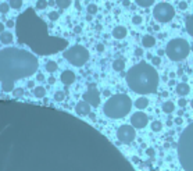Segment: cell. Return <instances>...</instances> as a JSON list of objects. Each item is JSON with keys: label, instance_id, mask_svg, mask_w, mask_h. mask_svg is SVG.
Segmentation results:
<instances>
[{"label": "cell", "instance_id": "obj_1", "mask_svg": "<svg viewBox=\"0 0 193 171\" xmlns=\"http://www.w3.org/2000/svg\"><path fill=\"white\" fill-rule=\"evenodd\" d=\"M38 58L26 50L7 48L0 50V81H11L31 76L38 71Z\"/></svg>", "mask_w": 193, "mask_h": 171}, {"label": "cell", "instance_id": "obj_2", "mask_svg": "<svg viewBox=\"0 0 193 171\" xmlns=\"http://www.w3.org/2000/svg\"><path fill=\"white\" fill-rule=\"evenodd\" d=\"M158 74L153 66L145 61L138 63L128 71L126 82L133 92L138 93H153L158 86Z\"/></svg>", "mask_w": 193, "mask_h": 171}, {"label": "cell", "instance_id": "obj_3", "mask_svg": "<svg viewBox=\"0 0 193 171\" xmlns=\"http://www.w3.org/2000/svg\"><path fill=\"white\" fill-rule=\"evenodd\" d=\"M178 157L185 171H193V123L183 129L178 142Z\"/></svg>", "mask_w": 193, "mask_h": 171}, {"label": "cell", "instance_id": "obj_4", "mask_svg": "<svg viewBox=\"0 0 193 171\" xmlns=\"http://www.w3.org/2000/svg\"><path fill=\"white\" fill-rule=\"evenodd\" d=\"M131 107H132L131 98L124 93H118V95H113L104 103L103 111L110 118H122L131 111Z\"/></svg>", "mask_w": 193, "mask_h": 171}, {"label": "cell", "instance_id": "obj_5", "mask_svg": "<svg viewBox=\"0 0 193 171\" xmlns=\"http://www.w3.org/2000/svg\"><path fill=\"white\" fill-rule=\"evenodd\" d=\"M189 51H190L189 43L185 39H181V38L170 40L167 45V49H165L167 56L174 61H181L185 57H188Z\"/></svg>", "mask_w": 193, "mask_h": 171}, {"label": "cell", "instance_id": "obj_6", "mask_svg": "<svg viewBox=\"0 0 193 171\" xmlns=\"http://www.w3.org/2000/svg\"><path fill=\"white\" fill-rule=\"evenodd\" d=\"M63 57L67 60L70 64L75 67H82L88 60H89V50L83 46H72V48L67 49L63 53Z\"/></svg>", "mask_w": 193, "mask_h": 171}, {"label": "cell", "instance_id": "obj_7", "mask_svg": "<svg viewBox=\"0 0 193 171\" xmlns=\"http://www.w3.org/2000/svg\"><path fill=\"white\" fill-rule=\"evenodd\" d=\"M175 10L170 3H158L153 8V15L158 22H168L174 18Z\"/></svg>", "mask_w": 193, "mask_h": 171}, {"label": "cell", "instance_id": "obj_8", "mask_svg": "<svg viewBox=\"0 0 193 171\" xmlns=\"http://www.w3.org/2000/svg\"><path fill=\"white\" fill-rule=\"evenodd\" d=\"M117 136H118V139H120V142L131 143L133 139H135V136H136L135 128H133L132 125H122V127L118 128Z\"/></svg>", "mask_w": 193, "mask_h": 171}, {"label": "cell", "instance_id": "obj_9", "mask_svg": "<svg viewBox=\"0 0 193 171\" xmlns=\"http://www.w3.org/2000/svg\"><path fill=\"white\" fill-rule=\"evenodd\" d=\"M83 102H86L89 106L93 107H97L99 103H100V95H99V91L96 89H89L83 93Z\"/></svg>", "mask_w": 193, "mask_h": 171}, {"label": "cell", "instance_id": "obj_10", "mask_svg": "<svg viewBox=\"0 0 193 171\" xmlns=\"http://www.w3.org/2000/svg\"><path fill=\"white\" fill-rule=\"evenodd\" d=\"M147 123H149V117L142 111H138L131 117V124H132L133 128H145Z\"/></svg>", "mask_w": 193, "mask_h": 171}, {"label": "cell", "instance_id": "obj_11", "mask_svg": "<svg viewBox=\"0 0 193 171\" xmlns=\"http://www.w3.org/2000/svg\"><path fill=\"white\" fill-rule=\"evenodd\" d=\"M60 79H61V82H63L64 85H71V84H74V81H75V74L72 73V71H70V70L63 71V73H61Z\"/></svg>", "mask_w": 193, "mask_h": 171}, {"label": "cell", "instance_id": "obj_12", "mask_svg": "<svg viewBox=\"0 0 193 171\" xmlns=\"http://www.w3.org/2000/svg\"><path fill=\"white\" fill-rule=\"evenodd\" d=\"M75 111L79 114V116H86V114H89L90 113V106L86 102H79L78 104H76L75 107Z\"/></svg>", "mask_w": 193, "mask_h": 171}, {"label": "cell", "instance_id": "obj_13", "mask_svg": "<svg viewBox=\"0 0 193 171\" xmlns=\"http://www.w3.org/2000/svg\"><path fill=\"white\" fill-rule=\"evenodd\" d=\"M126 33H128V31H126L125 26H115L114 29H113V36L115 38V39H124V38L126 36Z\"/></svg>", "mask_w": 193, "mask_h": 171}, {"label": "cell", "instance_id": "obj_14", "mask_svg": "<svg viewBox=\"0 0 193 171\" xmlns=\"http://www.w3.org/2000/svg\"><path fill=\"white\" fill-rule=\"evenodd\" d=\"M135 106L138 107V109H146L147 106H149V99L145 98V96H140V98H138L135 100Z\"/></svg>", "mask_w": 193, "mask_h": 171}, {"label": "cell", "instance_id": "obj_15", "mask_svg": "<svg viewBox=\"0 0 193 171\" xmlns=\"http://www.w3.org/2000/svg\"><path fill=\"white\" fill-rule=\"evenodd\" d=\"M0 42L4 45H10L13 42V35L8 31H4L3 33H0Z\"/></svg>", "mask_w": 193, "mask_h": 171}, {"label": "cell", "instance_id": "obj_16", "mask_svg": "<svg viewBox=\"0 0 193 171\" xmlns=\"http://www.w3.org/2000/svg\"><path fill=\"white\" fill-rule=\"evenodd\" d=\"M189 85L188 84H178L176 85V93H178L179 96H185L189 93Z\"/></svg>", "mask_w": 193, "mask_h": 171}, {"label": "cell", "instance_id": "obj_17", "mask_svg": "<svg viewBox=\"0 0 193 171\" xmlns=\"http://www.w3.org/2000/svg\"><path fill=\"white\" fill-rule=\"evenodd\" d=\"M154 43H156L154 36H151V35H145V36H143L142 45L145 46V48H151V46H154Z\"/></svg>", "mask_w": 193, "mask_h": 171}, {"label": "cell", "instance_id": "obj_18", "mask_svg": "<svg viewBox=\"0 0 193 171\" xmlns=\"http://www.w3.org/2000/svg\"><path fill=\"white\" fill-rule=\"evenodd\" d=\"M113 68H114L115 71H122V70L125 68V60H124V58H117V60H114Z\"/></svg>", "mask_w": 193, "mask_h": 171}, {"label": "cell", "instance_id": "obj_19", "mask_svg": "<svg viewBox=\"0 0 193 171\" xmlns=\"http://www.w3.org/2000/svg\"><path fill=\"white\" fill-rule=\"evenodd\" d=\"M32 93H33L35 98L42 99V98H45V95H46V91H45V88L43 86H35L33 88V91H32Z\"/></svg>", "mask_w": 193, "mask_h": 171}, {"label": "cell", "instance_id": "obj_20", "mask_svg": "<svg viewBox=\"0 0 193 171\" xmlns=\"http://www.w3.org/2000/svg\"><path fill=\"white\" fill-rule=\"evenodd\" d=\"M2 91L13 92L14 91V82H11V81H4V82H2Z\"/></svg>", "mask_w": 193, "mask_h": 171}, {"label": "cell", "instance_id": "obj_21", "mask_svg": "<svg viewBox=\"0 0 193 171\" xmlns=\"http://www.w3.org/2000/svg\"><path fill=\"white\" fill-rule=\"evenodd\" d=\"M186 31L189 32V35L193 36V14L186 18Z\"/></svg>", "mask_w": 193, "mask_h": 171}, {"label": "cell", "instance_id": "obj_22", "mask_svg": "<svg viewBox=\"0 0 193 171\" xmlns=\"http://www.w3.org/2000/svg\"><path fill=\"white\" fill-rule=\"evenodd\" d=\"M174 109H175V106H174L172 102H165L164 104H163V111H164V113H172Z\"/></svg>", "mask_w": 193, "mask_h": 171}, {"label": "cell", "instance_id": "obj_23", "mask_svg": "<svg viewBox=\"0 0 193 171\" xmlns=\"http://www.w3.org/2000/svg\"><path fill=\"white\" fill-rule=\"evenodd\" d=\"M58 66L56 61H47L46 63V71H49V73H54V71H57Z\"/></svg>", "mask_w": 193, "mask_h": 171}, {"label": "cell", "instance_id": "obj_24", "mask_svg": "<svg viewBox=\"0 0 193 171\" xmlns=\"http://www.w3.org/2000/svg\"><path fill=\"white\" fill-rule=\"evenodd\" d=\"M136 3H138V6H140V7H150V6L154 4V0H138Z\"/></svg>", "mask_w": 193, "mask_h": 171}, {"label": "cell", "instance_id": "obj_25", "mask_svg": "<svg viewBox=\"0 0 193 171\" xmlns=\"http://www.w3.org/2000/svg\"><path fill=\"white\" fill-rule=\"evenodd\" d=\"M56 4H57L60 8H67L71 6V2H70V0H58V2H56Z\"/></svg>", "mask_w": 193, "mask_h": 171}, {"label": "cell", "instance_id": "obj_26", "mask_svg": "<svg viewBox=\"0 0 193 171\" xmlns=\"http://www.w3.org/2000/svg\"><path fill=\"white\" fill-rule=\"evenodd\" d=\"M47 6H49V3L45 2V0H39V2H36V8H38V10H45Z\"/></svg>", "mask_w": 193, "mask_h": 171}, {"label": "cell", "instance_id": "obj_27", "mask_svg": "<svg viewBox=\"0 0 193 171\" xmlns=\"http://www.w3.org/2000/svg\"><path fill=\"white\" fill-rule=\"evenodd\" d=\"M65 98V93L63 91H58L56 92V95H54V99H56V102H63Z\"/></svg>", "mask_w": 193, "mask_h": 171}, {"label": "cell", "instance_id": "obj_28", "mask_svg": "<svg viewBox=\"0 0 193 171\" xmlns=\"http://www.w3.org/2000/svg\"><path fill=\"white\" fill-rule=\"evenodd\" d=\"M161 128H163V124H161L160 121H154V123L151 124V129H153L154 132L161 131Z\"/></svg>", "mask_w": 193, "mask_h": 171}, {"label": "cell", "instance_id": "obj_29", "mask_svg": "<svg viewBox=\"0 0 193 171\" xmlns=\"http://www.w3.org/2000/svg\"><path fill=\"white\" fill-rule=\"evenodd\" d=\"M8 6H10L11 8H20L22 6V2L21 0H13V2L8 3Z\"/></svg>", "mask_w": 193, "mask_h": 171}, {"label": "cell", "instance_id": "obj_30", "mask_svg": "<svg viewBox=\"0 0 193 171\" xmlns=\"http://www.w3.org/2000/svg\"><path fill=\"white\" fill-rule=\"evenodd\" d=\"M88 13H89V15L96 14V13H97V6H96V4H95V3L89 4V6H88Z\"/></svg>", "mask_w": 193, "mask_h": 171}, {"label": "cell", "instance_id": "obj_31", "mask_svg": "<svg viewBox=\"0 0 193 171\" xmlns=\"http://www.w3.org/2000/svg\"><path fill=\"white\" fill-rule=\"evenodd\" d=\"M13 95H14V98H21L22 95H24V91H22V88H14V91H13Z\"/></svg>", "mask_w": 193, "mask_h": 171}, {"label": "cell", "instance_id": "obj_32", "mask_svg": "<svg viewBox=\"0 0 193 171\" xmlns=\"http://www.w3.org/2000/svg\"><path fill=\"white\" fill-rule=\"evenodd\" d=\"M8 10H10V6H8V3H0V13L6 14V13H8Z\"/></svg>", "mask_w": 193, "mask_h": 171}, {"label": "cell", "instance_id": "obj_33", "mask_svg": "<svg viewBox=\"0 0 193 171\" xmlns=\"http://www.w3.org/2000/svg\"><path fill=\"white\" fill-rule=\"evenodd\" d=\"M58 17H60V13H57V11H51V13H49V18H50L51 21H56Z\"/></svg>", "mask_w": 193, "mask_h": 171}, {"label": "cell", "instance_id": "obj_34", "mask_svg": "<svg viewBox=\"0 0 193 171\" xmlns=\"http://www.w3.org/2000/svg\"><path fill=\"white\" fill-rule=\"evenodd\" d=\"M142 15H133L132 18V22L133 24H136V25H139V24H142Z\"/></svg>", "mask_w": 193, "mask_h": 171}, {"label": "cell", "instance_id": "obj_35", "mask_svg": "<svg viewBox=\"0 0 193 171\" xmlns=\"http://www.w3.org/2000/svg\"><path fill=\"white\" fill-rule=\"evenodd\" d=\"M151 61H153L154 66H158V64L161 63V60H160V57H158V56H156V57H151Z\"/></svg>", "mask_w": 193, "mask_h": 171}, {"label": "cell", "instance_id": "obj_36", "mask_svg": "<svg viewBox=\"0 0 193 171\" xmlns=\"http://www.w3.org/2000/svg\"><path fill=\"white\" fill-rule=\"evenodd\" d=\"M186 103H188V100H186V99H179V100H178V104L179 106H181V107H185V106H186Z\"/></svg>", "mask_w": 193, "mask_h": 171}, {"label": "cell", "instance_id": "obj_37", "mask_svg": "<svg viewBox=\"0 0 193 171\" xmlns=\"http://www.w3.org/2000/svg\"><path fill=\"white\" fill-rule=\"evenodd\" d=\"M178 7L181 8V10H186V8H188V3H186V2H181Z\"/></svg>", "mask_w": 193, "mask_h": 171}, {"label": "cell", "instance_id": "obj_38", "mask_svg": "<svg viewBox=\"0 0 193 171\" xmlns=\"http://www.w3.org/2000/svg\"><path fill=\"white\" fill-rule=\"evenodd\" d=\"M146 153H147V154H149L150 157H153V156H154V149H153V148H149V149L146 150Z\"/></svg>", "mask_w": 193, "mask_h": 171}, {"label": "cell", "instance_id": "obj_39", "mask_svg": "<svg viewBox=\"0 0 193 171\" xmlns=\"http://www.w3.org/2000/svg\"><path fill=\"white\" fill-rule=\"evenodd\" d=\"M47 82L50 85H53L54 82H56V78H54V76H49V78H47Z\"/></svg>", "mask_w": 193, "mask_h": 171}, {"label": "cell", "instance_id": "obj_40", "mask_svg": "<svg viewBox=\"0 0 193 171\" xmlns=\"http://www.w3.org/2000/svg\"><path fill=\"white\" fill-rule=\"evenodd\" d=\"M74 32H75V33H81V32H82V28H81V26H75V28H74Z\"/></svg>", "mask_w": 193, "mask_h": 171}, {"label": "cell", "instance_id": "obj_41", "mask_svg": "<svg viewBox=\"0 0 193 171\" xmlns=\"http://www.w3.org/2000/svg\"><path fill=\"white\" fill-rule=\"evenodd\" d=\"M122 6H125V7H129V6H131V2H129V0H124V2H122Z\"/></svg>", "mask_w": 193, "mask_h": 171}, {"label": "cell", "instance_id": "obj_42", "mask_svg": "<svg viewBox=\"0 0 193 171\" xmlns=\"http://www.w3.org/2000/svg\"><path fill=\"white\" fill-rule=\"evenodd\" d=\"M96 49H97V51H100V53H101V51L104 50V46L100 43V45H97V48H96Z\"/></svg>", "mask_w": 193, "mask_h": 171}, {"label": "cell", "instance_id": "obj_43", "mask_svg": "<svg viewBox=\"0 0 193 171\" xmlns=\"http://www.w3.org/2000/svg\"><path fill=\"white\" fill-rule=\"evenodd\" d=\"M135 54H136V56H142V54H143V50H142V49H136Z\"/></svg>", "mask_w": 193, "mask_h": 171}, {"label": "cell", "instance_id": "obj_44", "mask_svg": "<svg viewBox=\"0 0 193 171\" xmlns=\"http://www.w3.org/2000/svg\"><path fill=\"white\" fill-rule=\"evenodd\" d=\"M6 25H7V26H10V28H11V26H14V21H13V20H8V21H7V24H6Z\"/></svg>", "mask_w": 193, "mask_h": 171}, {"label": "cell", "instance_id": "obj_45", "mask_svg": "<svg viewBox=\"0 0 193 171\" xmlns=\"http://www.w3.org/2000/svg\"><path fill=\"white\" fill-rule=\"evenodd\" d=\"M4 28H6V25H4L3 22H0V33L4 32Z\"/></svg>", "mask_w": 193, "mask_h": 171}, {"label": "cell", "instance_id": "obj_46", "mask_svg": "<svg viewBox=\"0 0 193 171\" xmlns=\"http://www.w3.org/2000/svg\"><path fill=\"white\" fill-rule=\"evenodd\" d=\"M175 123L176 124H182V118H181V117H178V118L175 120Z\"/></svg>", "mask_w": 193, "mask_h": 171}, {"label": "cell", "instance_id": "obj_47", "mask_svg": "<svg viewBox=\"0 0 193 171\" xmlns=\"http://www.w3.org/2000/svg\"><path fill=\"white\" fill-rule=\"evenodd\" d=\"M28 86H29V88L33 86V81H29V82H28Z\"/></svg>", "mask_w": 193, "mask_h": 171}, {"label": "cell", "instance_id": "obj_48", "mask_svg": "<svg viewBox=\"0 0 193 171\" xmlns=\"http://www.w3.org/2000/svg\"><path fill=\"white\" fill-rule=\"evenodd\" d=\"M38 79H40V81L43 79V75H42V74H38Z\"/></svg>", "mask_w": 193, "mask_h": 171}, {"label": "cell", "instance_id": "obj_49", "mask_svg": "<svg viewBox=\"0 0 193 171\" xmlns=\"http://www.w3.org/2000/svg\"><path fill=\"white\" fill-rule=\"evenodd\" d=\"M75 7H76V8H78V10H79V8H81V4H79V3H78V2H76V3H75Z\"/></svg>", "mask_w": 193, "mask_h": 171}, {"label": "cell", "instance_id": "obj_50", "mask_svg": "<svg viewBox=\"0 0 193 171\" xmlns=\"http://www.w3.org/2000/svg\"><path fill=\"white\" fill-rule=\"evenodd\" d=\"M190 106H192V107H193V100H192V102H190Z\"/></svg>", "mask_w": 193, "mask_h": 171}, {"label": "cell", "instance_id": "obj_51", "mask_svg": "<svg viewBox=\"0 0 193 171\" xmlns=\"http://www.w3.org/2000/svg\"><path fill=\"white\" fill-rule=\"evenodd\" d=\"M190 50H193V46H190Z\"/></svg>", "mask_w": 193, "mask_h": 171}]
</instances>
